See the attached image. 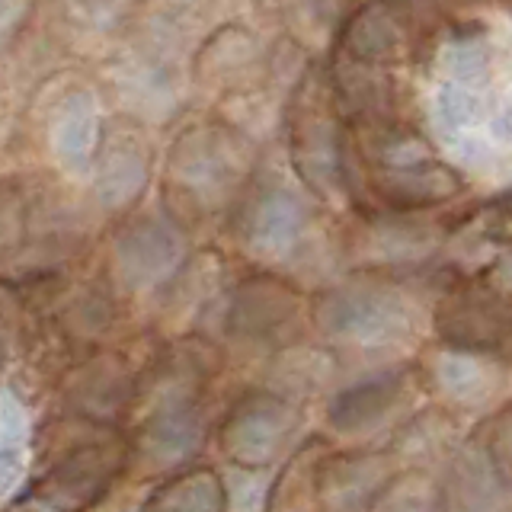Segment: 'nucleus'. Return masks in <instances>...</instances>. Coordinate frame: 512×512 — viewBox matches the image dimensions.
<instances>
[{"mask_svg":"<svg viewBox=\"0 0 512 512\" xmlns=\"http://www.w3.org/2000/svg\"><path fill=\"white\" fill-rule=\"evenodd\" d=\"M256 170L260 151L244 128L218 116L189 122L176 135L164 164V215L180 231H199L221 218L231 221Z\"/></svg>","mask_w":512,"mask_h":512,"instance_id":"nucleus-1","label":"nucleus"},{"mask_svg":"<svg viewBox=\"0 0 512 512\" xmlns=\"http://www.w3.org/2000/svg\"><path fill=\"white\" fill-rule=\"evenodd\" d=\"M311 330L320 333L327 352L340 362V356L359 359L365 352L407 346L410 336L416 340L420 317L404 276L356 272L311 301Z\"/></svg>","mask_w":512,"mask_h":512,"instance_id":"nucleus-2","label":"nucleus"},{"mask_svg":"<svg viewBox=\"0 0 512 512\" xmlns=\"http://www.w3.org/2000/svg\"><path fill=\"white\" fill-rule=\"evenodd\" d=\"M285 157L295 180L311 192L317 205H352L349 186V132L336 106L324 64L311 61L295 80L285 103Z\"/></svg>","mask_w":512,"mask_h":512,"instance_id":"nucleus-3","label":"nucleus"},{"mask_svg":"<svg viewBox=\"0 0 512 512\" xmlns=\"http://www.w3.org/2000/svg\"><path fill=\"white\" fill-rule=\"evenodd\" d=\"M71 439L58 442L55 458L29 487L20 512H90L128 471V442L122 429L64 416Z\"/></svg>","mask_w":512,"mask_h":512,"instance_id":"nucleus-4","label":"nucleus"},{"mask_svg":"<svg viewBox=\"0 0 512 512\" xmlns=\"http://www.w3.org/2000/svg\"><path fill=\"white\" fill-rule=\"evenodd\" d=\"M432 330L452 352L506 362L509 343V301L493 276H464L439 269L432 276Z\"/></svg>","mask_w":512,"mask_h":512,"instance_id":"nucleus-5","label":"nucleus"},{"mask_svg":"<svg viewBox=\"0 0 512 512\" xmlns=\"http://www.w3.org/2000/svg\"><path fill=\"white\" fill-rule=\"evenodd\" d=\"M221 327L237 346L282 352L311 330V298L276 272H250L231 285Z\"/></svg>","mask_w":512,"mask_h":512,"instance_id":"nucleus-6","label":"nucleus"},{"mask_svg":"<svg viewBox=\"0 0 512 512\" xmlns=\"http://www.w3.org/2000/svg\"><path fill=\"white\" fill-rule=\"evenodd\" d=\"M301 423L298 404L269 388H253L231 404L218 429V448L237 468H269L288 455Z\"/></svg>","mask_w":512,"mask_h":512,"instance_id":"nucleus-7","label":"nucleus"},{"mask_svg":"<svg viewBox=\"0 0 512 512\" xmlns=\"http://www.w3.org/2000/svg\"><path fill=\"white\" fill-rule=\"evenodd\" d=\"M314 215L304 202L282 183H272L263 176V167L256 170L250 189L234 208L231 228L244 240L247 250L256 253V260H292L295 244L308 234Z\"/></svg>","mask_w":512,"mask_h":512,"instance_id":"nucleus-8","label":"nucleus"},{"mask_svg":"<svg viewBox=\"0 0 512 512\" xmlns=\"http://www.w3.org/2000/svg\"><path fill=\"white\" fill-rule=\"evenodd\" d=\"M413 391H423V378L416 362L378 368V372L356 384H346V388L330 397L327 426L336 436H372L394 413H416L410 407Z\"/></svg>","mask_w":512,"mask_h":512,"instance_id":"nucleus-9","label":"nucleus"},{"mask_svg":"<svg viewBox=\"0 0 512 512\" xmlns=\"http://www.w3.org/2000/svg\"><path fill=\"white\" fill-rule=\"evenodd\" d=\"M180 228L164 218H138L128 221L112 237L109 263L103 266V279L109 288L135 292L141 285H164L180 269Z\"/></svg>","mask_w":512,"mask_h":512,"instance_id":"nucleus-10","label":"nucleus"},{"mask_svg":"<svg viewBox=\"0 0 512 512\" xmlns=\"http://www.w3.org/2000/svg\"><path fill=\"white\" fill-rule=\"evenodd\" d=\"M397 471L384 448H333L317 484V512H365Z\"/></svg>","mask_w":512,"mask_h":512,"instance_id":"nucleus-11","label":"nucleus"},{"mask_svg":"<svg viewBox=\"0 0 512 512\" xmlns=\"http://www.w3.org/2000/svg\"><path fill=\"white\" fill-rule=\"evenodd\" d=\"M96 164V186L103 192V202L109 205H132L141 189L148 186L151 157L144 148L141 132L135 122L112 119L100 125L93 151Z\"/></svg>","mask_w":512,"mask_h":512,"instance_id":"nucleus-12","label":"nucleus"},{"mask_svg":"<svg viewBox=\"0 0 512 512\" xmlns=\"http://www.w3.org/2000/svg\"><path fill=\"white\" fill-rule=\"evenodd\" d=\"M228 279V260L218 250H202L192 260H183L180 269L164 282V317L167 324H202L208 304L221 295Z\"/></svg>","mask_w":512,"mask_h":512,"instance_id":"nucleus-13","label":"nucleus"},{"mask_svg":"<svg viewBox=\"0 0 512 512\" xmlns=\"http://www.w3.org/2000/svg\"><path fill=\"white\" fill-rule=\"evenodd\" d=\"M333 452L327 436L304 439L292 455H288L279 480L269 490L266 512H317V484L324 461Z\"/></svg>","mask_w":512,"mask_h":512,"instance_id":"nucleus-14","label":"nucleus"},{"mask_svg":"<svg viewBox=\"0 0 512 512\" xmlns=\"http://www.w3.org/2000/svg\"><path fill=\"white\" fill-rule=\"evenodd\" d=\"M228 509V490L215 468H196L176 471L164 477L148 493L138 512H224Z\"/></svg>","mask_w":512,"mask_h":512,"instance_id":"nucleus-15","label":"nucleus"},{"mask_svg":"<svg viewBox=\"0 0 512 512\" xmlns=\"http://www.w3.org/2000/svg\"><path fill=\"white\" fill-rule=\"evenodd\" d=\"M42 320L23 282L0 279V372L32 349Z\"/></svg>","mask_w":512,"mask_h":512,"instance_id":"nucleus-16","label":"nucleus"},{"mask_svg":"<svg viewBox=\"0 0 512 512\" xmlns=\"http://www.w3.org/2000/svg\"><path fill=\"white\" fill-rule=\"evenodd\" d=\"M365 512H442V480L436 471L397 468Z\"/></svg>","mask_w":512,"mask_h":512,"instance_id":"nucleus-17","label":"nucleus"},{"mask_svg":"<svg viewBox=\"0 0 512 512\" xmlns=\"http://www.w3.org/2000/svg\"><path fill=\"white\" fill-rule=\"evenodd\" d=\"M29 231L32 192L13 180H0V263L16 260L29 247Z\"/></svg>","mask_w":512,"mask_h":512,"instance_id":"nucleus-18","label":"nucleus"},{"mask_svg":"<svg viewBox=\"0 0 512 512\" xmlns=\"http://www.w3.org/2000/svg\"><path fill=\"white\" fill-rule=\"evenodd\" d=\"M509 420H512V413L503 404L500 410L484 416V423L471 432V445L487 458V464L503 484H509Z\"/></svg>","mask_w":512,"mask_h":512,"instance_id":"nucleus-19","label":"nucleus"}]
</instances>
